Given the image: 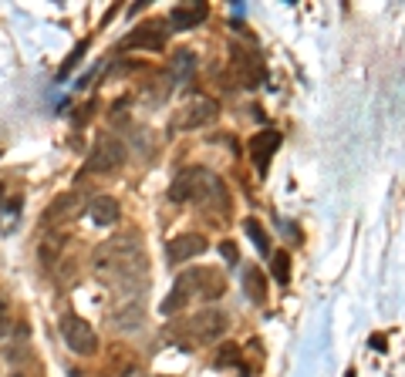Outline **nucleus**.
<instances>
[{
  "label": "nucleus",
  "instance_id": "nucleus-1",
  "mask_svg": "<svg viewBox=\"0 0 405 377\" xmlns=\"http://www.w3.org/2000/svg\"><path fill=\"white\" fill-rule=\"evenodd\" d=\"M95 276L109 287L122 290V293H139L145 287V257H142L139 236L128 233V236H115L105 240L92 257Z\"/></svg>",
  "mask_w": 405,
  "mask_h": 377
},
{
  "label": "nucleus",
  "instance_id": "nucleus-2",
  "mask_svg": "<svg viewBox=\"0 0 405 377\" xmlns=\"http://www.w3.org/2000/svg\"><path fill=\"white\" fill-rule=\"evenodd\" d=\"M169 199H176V202H196L202 209H217V212L230 209L226 185L213 172H206V168H183L176 175V182H172Z\"/></svg>",
  "mask_w": 405,
  "mask_h": 377
},
{
  "label": "nucleus",
  "instance_id": "nucleus-3",
  "mask_svg": "<svg viewBox=\"0 0 405 377\" xmlns=\"http://www.w3.org/2000/svg\"><path fill=\"white\" fill-rule=\"evenodd\" d=\"M223 273L213 270V266H202V270H186L179 273V280L172 283L169 297L162 303V314H176V310H183L189 300H217L223 297Z\"/></svg>",
  "mask_w": 405,
  "mask_h": 377
},
{
  "label": "nucleus",
  "instance_id": "nucleus-4",
  "mask_svg": "<svg viewBox=\"0 0 405 377\" xmlns=\"http://www.w3.org/2000/svg\"><path fill=\"white\" fill-rule=\"evenodd\" d=\"M226 327H230V317H226L223 310H217V307H206L200 314H193L189 320H183V323L172 330V337H176L183 347H193V344H210V340L223 337Z\"/></svg>",
  "mask_w": 405,
  "mask_h": 377
},
{
  "label": "nucleus",
  "instance_id": "nucleus-5",
  "mask_svg": "<svg viewBox=\"0 0 405 377\" xmlns=\"http://www.w3.org/2000/svg\"><path fill=\"white\" fill-rule=\"evenodd\" d=\"M61 337H64V344L75 350V354H81V357H95L98 354V333L78 314H64L61 317Z\"/></svg>",
  "mask_w": 405,
  "mask_h": 377
},
{
  "label": "nucleus",
  "instance_id": "nucleus-6",
  "mask_svg": "<svg viewBox=\"0 0 405 377\" xmlns=\"http://www.w3.org/2000/svg\"><path fill=\"white\" fill-rule=\"evenodd\" d=\"M125 142L122 138H111V135H102L95 138L92 152H88V172H98V175H109L115 172L119 166H125Z\"/></svg>",
  "mask_w": 405,
  "mask_h": 377
},
{
  "label": "nucleus",
  "instance_id": "nucleus-7",
  "mask_svg": "<svg viewBox=\"0 0 405 377\" xmlns=\"http://www.w3.org/2000/svg\"><path fill=\"white\" fill-rule=\"evenodd\" d=\"M217 118H219L217 101H210V98H193V101H186V105L176 111L172 125H176L179 132H196V128H206V125H213Z\"/></svg>",
  "mask_w": 405,
  "mask_h": 377
},
{
  "label": "nucleus",
  "instance_id": "nucleus-8",
  "mask_svg": "<svg viewBox=\"0 0 405 377\" xmlns=\"http://www.w3.org/2000/svg\"><path fill=\"white\" fill-rule=\"evenodd\" d=\"M166 27H169V20L152 17V20H145V24H139L132 30L122 41V47H128V51H162L166 41H169V30Z\"/></svg>",
  "mask_w": 405,
  "mask_h": 377
},
{
  "label": "nucleus",
  "instance_id": "nucleus-9",
  "mask_svg": "<svg viewBox=\"0 0 405 377\" xmlns=\"http://www.w3.org/2000/svg\"><path fill=\"white\" fill-rule=\"evenodd\" d=\"M230 64H234V75L236 81L243 85V88H257L260 81H264V64H260V58L257 54H250V51H240V47H234L230 51Z\"/></svg>",
  "mask_w": 405,
  "mask_h": 377
},
{
  "label": "nucleus",
  "instance_id": "nucleus-10",
  "mask_svg": "<svg viewBox=\"0 0 405 377\" xmlns=\"http://www.w3.org/2000/svg\"><path fill=\"white\" fill-rule=\"evenodd\" d=\"M85 209V196H81L78 189H71V192H61V196L54 199L44 212V223L47 226H58V223H71V219H78V212Z\"/></svg>",
  "mask_w": 405,
  "mask_h": 377
},
{
  "label": "nucleus",
  "instance_id": "nucleus-11",
  "mask_svg": "<svg viewBox=\"0 0 405 377\" xmlns=\"http://www.w3.org/2000/svg\"><path fill=\"white\" fill-rule=\"evenodd\" d=\"M281 149V135L274 132V128H267V132H257V135L250 138V159H253V166L260 175H267V168H270V159L277 155Z\"/></svg>",
  "mask_w": 405,
  "mask_h": 377
},
{
  "label": "nucleus",
  "instance_id": "nucleus-12",
  "mask_svg": "<svg viewBox=\"0 0 405 377\" xmlns=\"http://www.w3.org/2000/svg\"><path fill=\"white\" fill-rule=\"evenodd\" d=\"M202 249H206V236H202V233H179V236H172V240L166 242L169 263H186V259L200 257Z\"/></svg>",
  "mask_w": 405,
  "mask_h": 377
},
{
  "label": "nucleus",
  "instance_id": "nucleus-13",
  "mask_svg": "<svg viewBox=\"0 0 405 377\" xmlns=\"http://www.w3.org/2000/svg\"><path fill=\"white\" fill-rule=\"evenodd\" d=\"M109 323L111 327H119V330H139L142 323H145V307L139 300H119L115 307L109 310Z\"/></svg>",
  "mask_w": 405,
  "mask_h": 377
},
{
  "label": "nucleus",
  "instance_id": "nucleus-14",
  "mask_svg": "<svg viewBox=\"0 0 405 377\" xmlns=\"http://www.w3.org/2000/svg\"><path fill=\"white\" fill-rule=\"evenodd\" d=\"M206 20V4H179L169 14V27L172 30H193L196 24Z\"/></svg>",
  "mask_w": 405,
  "mask_h": 377
},
{
  "label": "nucleus",
  "instance_id": "nucleus-15",
  "mask_svg": "<svg viewBox=\"0 0 405 377\" xmlns=\"http://www.w3.org/2000/svg\"><path fill=\"white\" fill-rule=\"evenodd\" d=\"M88 216H92L95 226H111V223H119L122 206H119L111 196H95L92 202H88Z\"/></svg>",
  "mask_w": 405,
  "mask_h": 377
},
{
  "label": "nucleus",
  "instance_id": "nucleus-16",
  "mask_svg": "<svg viewBox=\"0 0 405 377\" xmlns=\"http://www.w3.org/2000/svg\"><path fill=\"white\" fill-rule=\"evenodd\" d=\"M102 374H105V377H132V374H135V361H132V350L115 347V350L109 354L105 367H102Z\"/></svg>",
  "mask_w": 405,
  "mask_h": 377
},
{
  "label": "nucleus",
  "instance_id": "nucleus-17",
  "mask_svg": "<svg viewBox=\"0 0 405 377\" xmlns=\"http://www.w3.org/2000/svg\"><path fill=\"white\" fill-rule=\"evenodd\" d=\"M193 68H196L193 51H179V54L169 61V68H166V85H169V88H176L179 81H186V78L193 75Z\"/></svg>",
  "mask_w": 405,
  "mask_h": 377
},
{
  "label": "nucleus",
  "instance_id": "nucleus-18",
  "mask_svg": "<svg viewBox=\"0 0 405 377\" xmlns=\"http://www.w3.org/2000/svg\"><path fill=\"white\" fill-rule=\"evenodd\" d=\"M243 287H247V297L253 303H264L267 300V280H264V273H260V270H247Z\"/></svg>",
  "mask_w": 405,
  "mask_h": 377
},
{
  "label": "nucleus",
  "instance_id": "nucleus-19",
  "mask_svg": "<svg viewBox=\"0 0 405 377\" xmlns=\"http://www.w3.org/2000/svg\"><path fill=\"white\" fill-rule=\"evenodd\" d=\"M247 236L253 242H257V249H260V253H270V240H267V233H264V226H260V223H257V219H247Z\"/></svg>",
  "mask_w": 405,
  "mask_h": 377
},
{
  "label": "nucleus",
  "instance_id": "nucleus-20",
  "mask_svg": "<svg viewBox=\"0 0 405 377\" xmlns=\"http://www.w3.org/2000/svg\"><path fill=\"white\" fill-rule=\"evenodd\" d=\"M270 270H274V280H277V283H287V280H291V257H287V253H274V259H270Z\"/></svg>",
  "mask_w": 405,
  "mask_h": 377
},
{
  "label": "nucleus",
  "instance_id": "nucleus-21",
  "mask_svg": "<svg viewBox=\"0 0 405 377\" xmlns=\"http://www.w3.org/2000/svg\"><path fill=\"white\" fill-rule=\"evenodd\" d=\"M85 47H88V41H78V47H75V54H71V58H68V61L61 64V71H58V78H64L68 71H75V68H78V61H81V54H85Z\"/></svg>",
  "mask_w": 405,
  "mask_h": 377
},
{
  "label": "nucleus",
  "instance_id": "nucleus-22",
  "mask_svg": "<svg viewBox=\"0 0 405 377\" xmlns=\"http://www.w3.org/2000/svg\"><path fill=\"white\" fill-rule=\"evenodd\" d=\"M226 364H240V350L230 344V347H223L219 350V357H217V367H226Z\"/></svg>",
  "mask_w": 405,
  "mask_h": 377
},
{
  "label": "nucleus",
  "instance_id": "nucleus-23",
  "mask_svg": "<svg viewBox=\"0 0 405 377\" xmlns=\"http://www.w3.org/2000/svg\"><path fill=\"white\" fill-rule=\"evenodd\" d=\"M219 253H223V259H230V263H236V259H240V249H236L234 240H223V242H219Z\"/></svg>",
  "mask_w": 405,
  "mask_h": 377
},
{
  "label": "nucleus",
  "instance_id": "nucleus-24",
  "mask_svg": "<svg viewBox=\"0 0 405 377\" xmlns=\"http://www.w3.org/2000/svg\"><path fill=\"white\" fill-rule=\"evenodd\" d=\"M0 199H4V182H0Z\"/></svg>",
  "mask_w": 405,
  "mask_h": 377
},
{
  "label": "nucleus",
  "instance_id": "nucleus-25",
  "mask_svg": "<svg viewBox=\"0 0 405 377\" xmlns=\"http://www.w3.org/2000/svg\"><path fill=\"white\" fill-rule=\"evenodd\" d=\"M0 310H4V303H0Z\"/></svg>",
  "mask_w": 405,
  "mask_h": 377
},
{
  "label": "nucleus",
  "instance_id": "nucleus-26",
  "mask_svg": "<svg viewBox=\"0 0 405 377\" xmlns=\"http://www.w3.org/2000/svg\"><path fill=\"white\" fill-rule=\"evenodd\" d=\"M14 377H20V374H14Z\"/></svg>",
  "mask_w": 405,
  "mask_h": 377
}]
</instances>
